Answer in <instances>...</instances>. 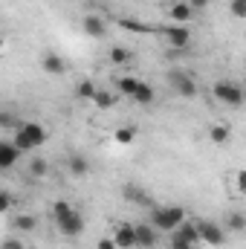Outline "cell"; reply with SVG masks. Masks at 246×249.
<instances>
[{
	"label": "cell",
	"mask_w": 246,
	"mask_h": 249,
	"mask_svg": "<svg viewBox=\"0 0 246 249\" xmlns=\"http://www.w3.org/2000/svg\"><path fill=\"white\" fill-rule=\"evenodd\" d=\"M47 142V127L41 122H20L15 127V136H12V145L20 151V154H29L35 148H41Z\"/></svg>",
	"instance_id": "obj_1"
},
{
	"label": "cell",
	"mask_w": 246,
	"mask_h": 249,
	"mask_svg": "<svg viewBox=\"0 0 246 249\" xmlns=\"http://www.w3.org/2000/svg\"><path fill=\"white\" fill-rule=\"evenodd\" d=\"M185 220V212L180 206H154L151 212V226L157 232H174Z\"/></svg>",
	"instance_id": "obj_2"
},
{
	"label": "cell",
	"mask_w": 246,
	"mask_h": 249,
	"mask_svg": "<svg viewBox=\"0 0 246 249\" xmlns=\"http://www.w3.org/2000/svg\"><path fill=\"white\" fill-rule=\"evenodd\" d=\"M211 93H214V99H217L220 105H226V107H241V102H244V90H241V84H235V81H217V84L211 87Z\"/></svg>",
	"instance_id": "obj_3"
},
{
	"label": "cell",
	"mask_w": 246,
	"mask_h": 249,
	"mask_svg": "<svg viewBox=\"0 0 246 249\" xmlns=\"http://www.w3.org/2000/svg\"><path fill=\"white\" fill-rule=\"evenodd\" d=\"M55 226H58V232L67 235V238H78V235L84 232V214H81L78 209H70L67 214L55 217Z\"/></svg>",
	"instance_id": "obj_4"
},
{
	"label": "cell",
	"mask_w": 246,
	"mask_h": 249,
	"mask_svg": "<svg viewBox=\"0 0 246 249\" xmlns=\"http://www.w3.org/2000/svg\"><path fill=\"white\" fill-rule=\"evenodd\" d=\"M194 226H197V238H200V244L220 247V244L226 241V232H223V226H217L214 220H200V223H194Z\"/></svg>",
	"instance_id": "obj_5"
},
{
	"label": "cell",
	"mask_w": 246,
	"mask_h": 249,
	"mask_svg": "<svg viewBox=\"0 0 246 249\" xmlns=\"http://www.w3.org/2000/svg\"><path fill=\"white\" fill-rule=\"evenodd\" d=\"M168 81H171V87H174L177 96H183V99L197 96V81H194L188 72H183V70H174V72L168 75Z\"/></svg>",
	"instance_id": "obj_6"
},
{
	"label": "cell",
	"mask_w": 246,
	"mask_h": 249,
	"mask_svg": "<svg viewBox=\"0 0 246 249\" xmlns=\"http://www.w3.org/2000/svg\"><path fill=\"white\" fill-rule=\"evenodd\" d=\"M162 35H165V41H168V47H171V50H185V47L191 44V32H188V26H180V23L165 26V29H162Z\"/></svg>",
	"instance_id": "obj_7"
},
{
	"label": "cell",
	"mask_w": 246,
	"mask_h": 249,
	"mask_svg": "<svg viewBox=\"0 0 246 249\" xmlns=\"http://www.w3.org/2000/svg\"><path fill=\"white\" fill-rule=\"evenodd\" d=\"M133 232H136V247L154 249L157 244H159V232H157L151 223H136V226H133Z\"/></svg>",
	"instance_id": "obj_8"
},
{
	"label": "cell",
	"mask_w": 246,
	"mask_h": 249,
	"mask_svg": "<svg viewBox=\"0 0 246 249\" xmlns=\"http://www.w3.org/2000/svg\"><path fill=\"white\" fill-rule=\"evenodd\" d=\"M113 244H116V249H133L136 247V232H133V226L130 223H119L116 229H113Z\"/></svg>",
	"instance_id": "obj_9"
},
{
	"label": "cell",
	"mask_w": 246,
	"mask_h": 249,
	"mask_svg": "<svg viewBox=\"0 0 246 249\" xmlns=\"http://www.w3.org/2000/svg\"><path fill=\"white\" fill-rule=\"evenodd\" d=\"M81 29H84V35H90V38H102V35L107 32V23H105L99 15H84V18H81Z\"/></svg>",
	"instance_id": "obj_10"
},
{
	"label": "cell",
	"mask_w": 246,
	"mask_h": 249,
	"mask_svg": "<svg viewBox=\"0 0 246 249\" xmlns=\"http://www.w3.org/2000/svg\"><path fill=\"white\" fill-rule=\"evenodd\" d=\"M41 67H44L47 75H64V72H67V61H64L58 53H44Z\"/></svg>",
	"instance_id": "obj_11"
},
{
	"label": "cell",
	"mask_w": 246,
	"mask_h": 249,
	"mask_svg": "<svg viewBox=\"0 0 246 249\" xmlns=\"http://www.w3.org/2000/svg\"><path fill=\"white\" fill-rule=\"evenodd\" d=\"M18 160H20V151H18L12 142H3V139H0V171L15 168V165H18Z\"/></svg>",
	"instance_id": "obj_12"
},
{
	"label": "cell",
	"mask_w": 246,
	"mask_h": 249,
	"mask_svg": "<svg viewBox=\"0 0 246 249\" xmlns=\"http://www.w3.org/2000/svg\"><path fill=\"white\" fill-rule=\"evenodd\" d=\"M168 15H171V20H174V23L185 26V23L191 20V15H194V12L188 9V3H185V0H174V3L168 6Z\"/></svg>",
	"instance_id": "obj_13"
},
{
	"label": "cell",
	"mask_w": 246,
	"mask_h": 249,
	"mask_svg": "<svg viewBox=\"0 0 246 249\" xmlns=\"http://www.w3.org/2000/svg\"><path fill=\"white\" fill-rule=\"evenodd\" d=\"M67 168H70L72 177H87V174H90V160H87L84 154H72V157L67 160Z\"/></svg>",
	"instance_id": "obj_14"
},
{
	"label": "cell",
	"mask_w": 246,
	"mask_h": 249,
	"mask_svg": "<svg viewBox=\"0 0 246 249\" xmlns=\"http://www.w3.org/2000/svg\"><path fill=\"white\" fill-rule=\"evenodd\" d=\"M154 99H157V93H154V87H151V84H145V81H139V87H136V90H133V96H130V102H136V105H142V107L154 105Z\"/></svg>",
	"instance_id": "obj_15"
},
{
	"label": "cell",
	"mask_w": 246,
	"mask_h": 249,
	"mask_svg": "<svg viewBox=\"0 0 246 249\" xmlns=\"http://www.w3.org/2000/svg\"><path fill=\"white\" fill-rule=\"evenodd\" d=\"M12 229H15V232H35V229H38V217L20 212V214L12 217Z\"/></svg>",
	"instance_id": "obj_16"
},
{
	"label": "cell",
	"mask_w": 246,
	"mask_h": 249,
	"mask_svg": "<svg viewBox=\"0 0 246 249\" xmlns=\"http://www.w3.org/2000/svg\"><path fill=\"white\" fill-rule=\"evenodd\" d=\"M174 238H180V241L191 244V247H197V244H200V238H197V226H194V223H188V220H183V223L174 229Z\"/></svg>",
	"instance_id": "obj_17"
},
{
	"label": "cell",
	"mask_w": 246,
	"mask_h": 249,
	"mask_svg": "<svg viewBox=\"0 0 246 249\" xmlns=\"http://www.w3.org/2000/svg\"><path fill=\"white\" fill-rule=\"evenodd\" d=\"M211 142L214 145H226L229 139H232V130H229V124H223V122H217V124H211Z\"/></svg>",
	"instance_id": "obj_18"
},
{
	"label": "cell",
	"mask_w": 246,
	"mask_h": 249,
	"mask_svg": "<svg viewBox=\"0 0 246 249\" xmlns=\"http://www.w3.org/2000/svg\"><path fill=\"white\" fill-rule=\"evenodd\" d=\"M93 105H96L99 110H110V107L116 105V96H113L110 90H96V96H93Z\"/></svg>",
	"instance_id": "obj_19"
},
{
	"label": "cell",
	"mask_w": 246,
	"mask_h": 249,
	"mask_svg": "<svg viewBox=\"0 0 246 249\" xmlns=\"http://www.w3.org/2000/svg\"><path fill=\"white\" fill-rule=\"evenodd\" d=\"M139 81H142V78H133V75H119V78H116V87H119V93H122V96H127V99H130V96H133V90L139 87Z\"/></svg>",
	"instance_id": "obj_20"
},
{
	"label": "cell",
	"mask_w": 246,
	"mask_h": 249,
	"mask_svg": "<svg viewBox=\"0 0 246 249\" xmlns=\"http://www.w3.org/2000/svg\"><path fill=\"white\" fill-rule=\"evenodd\" d=\"M133 61V53L130 50H124V47H113L110 50V64H116V67H124V64Z\"/></svg>",
	"instance_id": "obj_21"
},
{
	"label": "cell",
	"mask_w": 246,
	"mask_h": 249,
	"mask_svg": "<svg viewBox=\"0 0 246 249\" xmlns=\"http://www.w3.org/2000/svg\"><path fill=\"white\" fill-rule=\"evenodd\" d=\"M96 90H99V87H96V84H93L90 78H84V81H81V84L75 87V93H78V99H84V102H93V96H96Z\"/></svg>",
	"instance_id": "obj_22"
},
{
	"label": "cell",
	"mask_w": 246,
	"mask_h": 249,
	"mask_svg": "<svg viewBox=\"0 0 246 249\" xmlns=\"http://www.w3.org/2000/svg\"><path fill=\"white\" fill-rule=\"evenodd\" d=\"M226 226H229L232 232H244V229H246V217L241 214V212H232V214H229V220H226Z\"/></svg>",
	"instance_id": "obj_23"
},
{
	"label": "cell",
	"mask_w": 246,
	"mask_h": 249,
	"mask_svg": "<svg viewBox=\"0 0 246 249\" xmlns=\"http://www.w3.org/2000/svg\"><path fill=\"white\" fill-rule=\"evenodd\" d=\"M113 139H116V142H119V145H130V142H133V139H136V127H119V130H116V136H113Z\"/></svg>",
	"instance_id": "obj_24"
},
{
	"label": "cell",
	"mask_w": 246,
	"mask_h": 249,
	"mask_svg": "<svg viewBox=\"0 0 246 249\" xmlns=\"http://www.w3.org/2000/svg\"><path fill=\"white\" fill-rule=\"evenodd\" d=\"M124 197H127V200H133V203H142V206H151V200H148V197H145V194H142V191H139L136 186H127V188H124Z\"/></svg>",
	"instance_id": "obj_25"
},
{
	"label": "cell",
	"mask_w": 246,
	"mask_h": 249,
	"mask_svg": "<svg viewBox=\"0 0 246 249\" xmlns=\"http://www.w3.org/2000/svg\"><path fill=\"white\" fill-rule=\"evenodd\" d=\"M47 168H50L47 160H32V162H29V174H32V177H47V174H50Z\"/></svg>",
	"instance_id": "obj_26"
},
{
	"label": "cell",
	"mask_w": 246,
	"mask_h": 249,
	"mask_svg": "<svg viewBox=\"0 0 246 249\" xmlns=\"http://www.w3.org/2000/svg\"><path fill=\"white\" fill-rule=\"evenodd\" d=\"M229 9H232V15H235V18H246V0H232V3H229Z\"/></svg>",
	"instance_id": "obj_27"
},
{
	"label": "cell",
	"mask_w": 246,
	"mask_h": 249,
	"mask_svg": "<svg viewBox=\"0 0 246 249\" xmlns=\"http://www.w3.org/2000/svg\"><path fill=\"white\" fill-rule=\"evenodd\" d=\"M15 124H20L15 113H9V110H3V113H0V127H15Z\"/></svg>",
	"instance_id": "obj_28"
},
{
	"label": "cell",
	"mask_w": 246,
	"mask_h": 249,
	"mask_svg": "<svg viewBox=\"0 0 246 249\" xmlns=\"http://www.w3.org/2000/svg\"><path fill=\"white\" fill-rule=\"evenodd\" d=\"M12 212V194L9 191H0V214Z\"/></svg>",
	"instance_id": "obj_29"
},
{
	"label": "cell",
	"mask_w": 246,
	"mask_h": 249,
	"mask_svg": "<svg viewBox=\"0 0 246 249\" xmlns=\"http://www.w3.org/2000/svg\"><path fill=\"white\" fill-rule=\"evenodd\" d=\"M185 3H188V9H191V12H203V9H209V3H211V0H185Z\"/></svg>",
	"instance_id": "obj_30"
},
{
	"label": "cell",
	"mask_w": 246,
	"mask_h": 249,
	"mask_svg": "<svg viewBox=\"0 0 246 249\" xmlns=\"http://www.w3.org/2000/svg\"><path fill=\"white\" fill-rule=\"evenodd\" d=\"M168 249H194V247H191V244H185V241H180V238H171Z\"/></svg>",
	"instance_id": "obj_31"
},
{
	"label": "cell",
	"mask_w": 246,
	"mask_h": 249,
	"mask_svg": "<svg viewBox=\"0 0 246 249\" xmlns=\"http://www.w3.org/2000/svg\"><path fill=\"white\" fill-rule=\"evenodd\" d=\"M3 249H23V244L15 241V238H6V241H3Z\"/></svg>",
	"instance_id": "obj_32"
},
{
	"label": "cell",
	"mask_w": 246,
	"mask_h": 249,
	"mask_svg": "<svg viewBox=\"0 0 246 249\" xmlns=\"http://www.w3.org/2000/svg\"><path fill=\"white\" fill-rule=\"evenodd\" d=\"M96 249H116V244H113V238H102Z\"/></svg>",
	"instance_id": "obj_33"
},
{
	"label": "cell",
	"mask_w": 246,
	"mask_h": 249,
	"mask_svg": "<svg viewBox=\"0 0 246 249\" xmlns=\"http://www.w3.org/2000/svg\"><path fill=\"white\" fill-rule=\"evenodd\" d=\"M244 188H246V174L238 171V191H244Z\"/></svg>",
	"instance_id": "obj_34"
},
{
	"label": "cell",
	"mask_w": 246,
	"mask_h": 249,
	"mask_svg": "<svg viewBox=\"0 0 246 249\" xmlns=\"http://www.w3.org/2000/svg\"><path fill=\"white\" fill-rule=\"evenodd\" d=\"M0 50H3V35H0Z\"/></svg>",
	"instance_id": "obj_35"
}]
</instances>
